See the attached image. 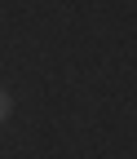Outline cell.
<instances>
[{
	"mask_svg": "<svg viewBox=\"0 0 137 159\" xmlns=\"http://www.w3.org/2000/svg\"><path fill=\"white\" fill-rule=\"evenodd\" d=\"M9 111H13V97H9L5 89H0V124H5V119H9Z\"/></svg>",
	"mask_w": 137,
	"mask_h": 159,
	"instance_id": "6da1fadb",
	"label": "cell"
}]
</instances>
